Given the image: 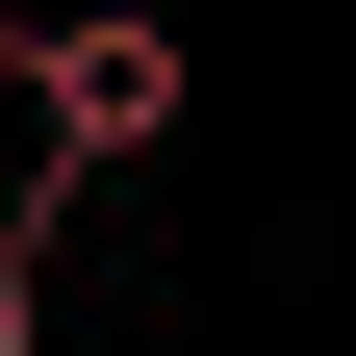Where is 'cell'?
Listing matches in <instances>:
<instances>
[{
    "label": "cell",
    "instance_id": "cell-1",
    "mask_svg": "<svg viewBox=\"0 0 356 356\" xmlns=\"http://www.w3.org/2000/svg\"><path fill=\"white\" fill-rule=\"evenodd\" d=\"M26 102H51V204H76V178H127V153L178 127V26H153V0H102V26L26 51Z\"/></svg>",
    "mask_w": 356,
    "mask_h": 356
},
{
    "label": "cell",
    "instance_id": "cell-2",
    "mask_svg": "<svg viewBox=\"0 0 356 356\" xmlns=\"http://www.w3.org/2000/svg\"><path fill=\"white\" fill-rule=\"evenodd\" d=\"M0 356H51V229L0 204Z\"/></svg>",
    "mask_w": 356,
    "mask_h": 356
}]
</instances>
